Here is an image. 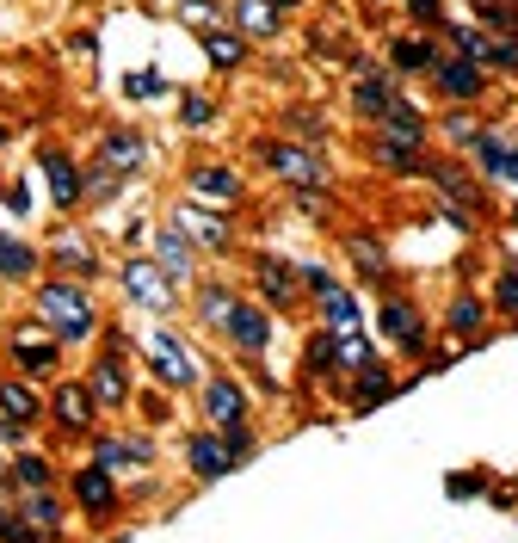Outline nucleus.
I'll list each match as a JSON object with an SVG mask.
<instances>
[{"mask_svg":"<svg viewBox=\"0 0 518 543\" xmlns=\"http://www.w3.org/2000/svg\"><path fill=\"white\" fill-rule=\"evenodd\" d=\"M31 315L44 321V328L74 352V346H93L99 328H105V315L93 303L87 284H74V278H44V284H31Z\"/></svg>","mask_w":518,"mask_h":543,"instance_id":"nucleus-1","label":"nucleus"},{"mask_svg":"<svg viewBox=\"0 0 518 543\" xmlns=\"http://www.w3.org/2000/svg\"><path fill=\"white\" fill-rule=\"evenodd\" d=\"M136 358L148 365V383H161L167 395H198V383L210 377V365L198 358V346L179 328H148L136 340Z\"/></svg>","mask_w":518,"mask_h":543,"instance_id":"nucleus-2","label":"nucleus"},{"mask_svg":"<svg viewBox=\"0 0 518 543\" xmlns=\"http://www.w3.org/2000/svg\"><path fill=\"white\" fill-rule=\"evenodd\" d=\"M370 340H377L383 352H395V358H420V352H432V340H438V321L407 297V291H395V297H377V309H370Z\"/></svg>","mask_w":518,"mask_h":543,"instance_id":"nucleus-3","label":"nucleus"},{"mask_svg":"<svg viewBox=\"0 0 518 543\" xmlns=\"http://www.w3.org/2000/svg\"><path fill=\"white\" fill-rule=\"evenodd\" d=\"M68 506L87 531H105L124 519V482L111 469H99L93 457H81V463H68Z\"/></svg>","mask_w":518,"mask_h":543,"instance_id":"nucleus-4","label":"nucleus"},{"mask_svg":"<svg viewBox=\"0 0 518 543\" xmlns=\"http://www.w3.org/2000/svg\"><path fill=\"white\" fill-rule=\"evenodd\" d=\"M253 161L266 167L278 186L290 192H327L333 186V167L321 149H309V142H290V136H266V142H253Z\"/></svg>","mask_w":518,"mask_h":543,"instance_id":"nucleus-5","label":"nucleus"},{"mask_svg":"<svg viewBox=\"0 0 518 543\" xmlns=\"http://www.w3.org/2000/svg\"><path fill=\"white\" fill-rule=\"evenodd\" d=\"M44 426L56 432V439H68V445H87L99 432V402H93V389L81 383V371H62L44 389Z\"/></svg>","mask_w":518,"mask_h":543,"instance_id":"nucleus-6","label":"nucleus"},{"mask_svg":"<svg viewBox=\"0 0 518 543\" xmlns=\"http://www.w3.org/2000/svg\"><path fill=\"white\" fill-rule=\"evenodd\" d=\"M346 75H352V99H346V105H352V118H358V124H370V130H377V124L389 118V105H395V99H407V81H401V75H389L383 62H370L364 50H352V56H346Z\"/></svg>","mask_w":518,"mask_h":543,"instance_id":"nucleus-7","label":"nucleus"},{"mask_svg":"<svg viewBox=\"0 0 518 543\" xmlns=\"http://www.w3.org/2000/svg\"><path fill=\"white\" fill-rule=\"evenodd\" d=\"M87 457L99 463V469H111V476H155V463H161V451H155V432L148 426H118V432H93L87 439Z\"/></svg>","mask_w":518,"mask_h":543,"instance_id":"nucleus-8","label":"nucleus"},{"mask_svg":"<svg viewBox=\"0 0 518 543\" xmlns=\"http://www.w3.org/2000/svg\"><path fill=\"white\" fill-rule=\"evenodd\" d=\"M62 352H68V346H62L37 315H25V321H13V328H7V358H13V371L31 377V383H44V389L62 377Z\"/></svg>","mask_w":518,"mask_h":543,"instance_id":"nucleus-9","label":"nucleus"},{"mask_svg":"<svg viewBox=\"0 0 518 543\" xmlns=\"http://www.w3.org/2000/svg\"><path fill=\"white\" fill-rule=\"evenodd\" d=\"M426 186L438 192V204H451V210H463L469 223H494V204H488V186L463 167V161H451V155H432L426 161Z\"/></svg>","mask_w":518,"mask_h":543,"instance_id":"nucleus-10","label":"nucleus"},{"mask_svg":"<svg viewBox=\"0 0 518 543\" xmlns=\"http://www.w3.org/2000/svg\"><path fill=\"white\" fill-rule=\"evenodd\" d=\"M247 284H253V303H266L278 321L309 309L303 297V278H296V260H278V253H253L247 260Z\"/></svg>","mask_w":518,"mask_h":543,"instance_id":"nucleus-11","label":"nucleus"},{"mask_svg":"<svg viewBox=\"0 0 518 543\" xmlns=\"http://www.w3.org/2000/svg\"><path fill=\"white\" fill-rule=\"evenodd\" d=\"M426 87H432L444 105H481V99L494 93V75H488V68H475V62H463L457 50H444V44H438L432 68H426Z\"/></svg>","mask_w":518,"mask_h":543,"instance_id":"nucleus-12","label":"nucleus"},{"mask_svg":"<svg viewBox=\"0 0 518 543\" xmlns=\"http://www.w3.org/2000/svg\"><path fill=\"white\" fill-rule=\"evenodd\" d=\"M216 340L229 346L235 358H266V352H272V340H278V315L241 291V303L229 309V321H222V334H216Z\"/></svg>","mask_w":518,"mask_h":543,"instance_id":"nucleus-13","label":"nucleus"},{"mask_svg":"<svg viewBox=\"0 0 518 543\" xmlns=\"http://www.w3.org/2000/svg\"><path fill=\"white\" fill-rule=\"evenodd\" d=\"M241 420H253V395H247V377H235V371H210L204 383H198V426H241Z\"/></svg>","mask_w":518,"mask_h":543,"instance_id":"nucleus-14","label":"nucleus"},{"mask_svg":"<svg viewBox=\"0 0 518 543\" xmlns=\"http://www.w3.org/2000/svg\"><path fill=\"white\" fill-rule=\"evenodd\" d=\"M81 383L93 389V402L99 414H124L130 408V395H136V371H130V352H93V365L81 371Z\"/></svg>","mask_w":518,"mask_h":543,"instance_id":"nucleus-15","label":"nucleus"},{"mask_svg":"<svg viewBox=\"0 0 518 543\" xmlns=\"http://www.w3.org/2000/svg\"><path fill=\"white\" fill-rule=\"evenodd\" d=\"M167 223H173L185 241H192L198 253H229V247H235V223H229V210H222V204H198V198H185V204L167 216Z\"/></svg>","mask_w":518,"mask_h":543,"instance_id":"nucleus-16","label":"nucleus"},{"mask_svg":"<svg viewBox=\"0 0 518 543\" xmlns=\"http://www.w3.org/2000/svg\"><path fill=\"white\" fill-rule=\"evenodd\" d=\"M118 284H124V297L136 309H148V315H173V303H179V284H167V272L148 260V253H130V260L118 266Z\"/></svg>","mask_w":518,"mask_h":543,"instance_id":"nucleus-17","label":"nucleus"},{"mask_svg":"<svg viewBox=\"0 0 518 543\" xmlns=\"http://www.w3.org/2000/svg\"><path fill=\"white\" fill-rule=\"evenodd\" d=\"M407 383H395V371L383 365V358H370V365H358V371H346V383H340V402H346V414L352 420H364V414H377L383 402H395Z\"/></svg>","mask_w":518,"mask_h":543,"instance_id":"nucleus-18","label":"nucleus"},{"mask_svg":"<svg viewBox=\"0 0 518 543\" xmlns=\"http://www.w3.org/2000/svg\"><path fill=\"white\" fill-rule=\"evenodd\" d=\"M13 500V519L25 525V531H37L44 543H62V531H68V519H74V506L62 500V488H44V494H7Z\"/></svg>","mask_w":518,"mask_h":543,"instance_id":"nucleus-19","label":"nucleus"},{"mask_svg":"<svg viewBox=\"0 0 518 543\" xmlns=\"http://www.w3.org/2000/svg\"><path fill=\"white\" fill-rule=\"evenodd\" d=\"M148 155H155V149H148V136H142L136 124L105 130V136H99V149H93V161H99V167H111V173L124 179V186H130L136 173H148Z\"/></svg>","mask_w":518,"mask_h":543,"instance_id":"nucleus-20","label":"nucleus"},{"mask_svg":"<svg viewBox=\"0 0 518 543\" xmlns=\"http://www.w3.org/2000/svg\"><path fill=\"white\" fill-rule=\"evenodd\" d=\"M185 476H192L198 488H210V482H222V476H235V457H229V445H222L216 426L185 432Z\"/></svg>","mask_w":518,"mask_h":543,"instance_id":"nucleus-21","label":"nucleus"},{"mask_svg":"<svg viewBox=\"0 0 518 543\" xmlns=\"http://www.w3.org/2000/svg\"><path fill=\"white\" fill-rule=\"evenodd\" d=\"M488 321H494L488 297H481V291H457L451 303H444V315H438V334H451L463 346H488Z\"/></svg>","mask_w":518,"mask_h":543,"instance_id":"nucleus-22","label":"nucleus"},{"mask_svg":"<svg viewBox=\"0 0 518 543\" xmlns=\"http://www.w3.org/2000/svg\"><path fill=\"white\" fill-rule=\"evenodd\" d=\"M148 260L167 272V284H198V247L185 241L173 223H155V235H148Z\"/></svg>","mask_w":518,"mask_h":543,"instance_id":"nucleus-23","label":"nucleus"},{"mask_svg":"<svg viewBox=\"0 0 518 543\" xmlns=\"http://www.w3.org/2000/svg\"><path fill=\"white\" fill-rule=\"evenodd\" d=\"M37 173H44V186H50V204H56L62 216L87 204V198H81V167H74V155H68V149H56V142H44V149H37Z\"/></svg>","mask_w":518,"mask_h":543,"instance_id":"nucleus-24","label":"nucleus"},{"mask_svg":"<svg viewBox=\"0 0 518 543\" xmlns=\"http://www.w3.org/2000/svg\"><path fill=\"white\" fill-rule=\"evenodd\" d=\"M185 192H192L198 204H241V192H247V179L235 173V167H222V161H192L185 167Z\"/></svg>","mask_w":518,"mask_h":543,"instance_id":"nucleus-25","label":"nucleus"},{"mask_svg":"<svg viewBox=\"0 0 518 543\" xmlns=\"http://www.w3.org/2000/svg\"><path fill=\"white\" fill-rule=\"evenodd\" d=\"M364 161L377 167V173H389V179H414V173H426L432 149H414V142H395V136H383V130H370V136H364Z\"/></svg>","mask_w":518,"mask_h":543,"instance_id":"nucleus-26","label":"nucleus"},{"mask_svg":"<svg viewBox=\"0 0 518 543\" xmlns=\"http://www.w3.org/2000/svg\"><path fill=\"white\" fill-rule=\"evenodd\" d=\"M296 383H303V389H340V383H346V377H340V334L315 328V334L303 340V371H296Z\"/></svg>","mask_w":518,"mask_h":543,"instance_id":"nucleus-27","label":"nucleus"},{"mask_svg":"<svg viewBox=\"0 0 518 543\" xmlns=\"http://www.w3.org/2000/svg\"><path fill=\"white\" fill-rule=\"evenodd\" d=\"M62 476H68V463H56L50 451H37V445H25V451L7 457V482H13V494H44V488H56Z\"/></svg>","mask_w":518,"mask_h":543,"instance_id":"nucleus-28","label":"nucleus"},{"mask_svg":"<svg viewBox=\"0 0 518 543\" xmlns=\"http://www.w3.org/2000/svg\"><path fill=\"white\" fill-rule=\"evenodd\" d=\"M432 56H438V38H432V31H395V38L383 44V68H389V75H401V81L426 75Z\"/></svg>","mask_w":518,"mask_h":543,"instance_id":"nucleus-29","label":"nucleus"},{"mask_svg":"<svg viewBox=\"0 0 518 543\" xmlns=\"http://www.w3.org/2000/svg\"><path fill=\"white\" fill-rule=\"evenodd\" d=\"M469 155H475V173L481 179H500V186H512V173H518V136H506V130H481L475 142H469Z\"/></svg>","mask_w":518,"mask_h":543,"instance_id":"nucleus-30","label":"nucleus"},{"mask_svg":"<svg viewBox=\"0 0 518 543\" xmlns=\"http://www.w3.org/2000/svg\"><path fill=\"white\" fill-rule=\"evenodd\" d=\"M0 420H19L31 432H44V383L7 371V377H0Z\"/></svg>","mask_w":518,"mask_h":543,"instance_id":"nucleus-31","label":"nucleus"},{"mask_svg":"<svg viewBox=\"0 0 518 543\" xmlns=\"http://www.w3.org/2000/svg\"><path fill=\"white\" fill-rule=\"evenodd\" d=\"M235 303H241V284H229V278H198L192 284V321L204 334H222V321H229Z\"/></svg>","mask_w":518,"mask_h":543,"instance_id":"nucleus-32","label":"nucleus"},{"mask_svg":"<svg viewBox=\"0 0 518 543\" xmlns=\"http://www.w3.org/2000/svg\"><path fill=\"white\" fill-rule=\"evenodd\" d=\"M309 315H315V328H327V334H358L364 321H370V309L358 303V291H352V284H340V291L315 297V303H309Z\"/></svg>","mask_w":518,"mask_h":543,"instance_id":"nucleus-33","label":"nucleus"},{"mask_svg":"<svg viewBox=\"0 0 518 543\" xmlns=\"http://www.w3.org/2000/svg\"><path fill=\"white\" fill-rule=\"evenodd\" d=\"M50 272H56V278H74V284H99V253H93L81 235H56V241H50Z\"/></svg>","mask_w":518,"mask_h":543,"instance_id":"nucleus-34","label":"nucleus"},{"mask_svg":"<svg viewBox=\"0 0 518 543\" xmlns=\"http://www.w3.org/2000/svg\"><path fill=\"white\" fill-rule=\"evenodd\" d=\"M229 25L241 31L247 44H272L284 31V13L272 7V0H229Z\"/></svg>","mask_w":518,"mask_h":543,"instance_id":"nucleus-35","label":"nucleus"},{"mask_svg":"<svg viewBox=\"0 0 518 543\" xmlns=\"http://www.w3.org/2000/svg\"><path fill=\"white\" fill-rule=\"evenodd\" d=\"M204 56H210L216 75H235V68H247V62H253V44L241 38L235 25H216V31H204Z\"/></svg>","mask_w":518,"mask_h":543,"instance_id":"nucleus-36","label":"nucleus"},{"mask_svg":"<svg viewBox=\"0 0 518 543\" xmlns=\"http://www.w3.org/2000/svg\"><path fill=\"white\" fill-rule=\"evenodd\" d=\"M377 130L395 136V142H414V149H432V118L420 112L414 99H395V105H389V118H383Z\"/></svg>","mask_w":518,"mask_h":543,"instance_id":"nucleus-37","label":"nucleus"},{"mask_svg":"<svg viewBox=\"0 0 518 543\" xmlns=\"http://www.w3.org/2000/svg\"><path fill=\"white\" fill-rule=\"evenodd\" d=\"M37 266H44V253H37L31 241H19V235L0 229V278H7V284H31Z\"/></svg>","mask_w":518,"mask_h":543,"instance_id":"nucleus-38","label":"nucleus"},{"mask_svg":"<svg viewBox=\"0 0 518 543\" xmlns=\"http://www.w3.org/2000/svg\"><path fill=\"white\" fill-rule=\"evenodd\" d=\"M173 402H179V395H167L161 383H148V389H136V395H130V408L142 414V426H173V420H179V408H173Z\"/></svg>","mask_w":518,"mask_h":543,"instance_id":"nucleus-39","label":"nucleus"},{"mask_svg":"<svg viewBox=\"0 0 518 543\" xmlns=\"http://www.w3.org/2000/svg\"><path fill=\"white\" fill-rule=\"evenodd\" d=\"M278 124H284V136H290V142H309V149H321V142H327V118H321V112H309V105H290V112H284Z\"/></svg>","mask_w":518,"mask_h":543,"instance_id":"nucleus-40","label":"nucleus"},{"mask_svg":"<svg viewBox=\"0 0 518 543\" xmlns=\"http://www.w3.org/2000/svg\"><path fill=\"white\" fill-rule=\"evenodd\" d=\"M438 130H444V142H457V149H469V142H475L481 130H488V124L475 118V105H444V124H438Z\"/></svg>","mask_w":518,"mask_h":543,"instance_id":"nucleus-41","label":"nucleus"},{"mask_svg":"<svg viewBox=\"0 0 518 543\" xmlns=\"http://www.w3.org/2000/svg\"><path fill=\"white\" fill-rule=\"evenodd\" d=\"M469 13H475V25L500 31V38H518V7L512 0H469Z\"/></svg>","mask_w":518,"mask_h":543,"instance_id":"nucleus-42","label":"nucleus"},{"mask_svg":"<svg viewBox=\"0 0 518 543\" xmlns=\"http://www.w3.org/2000/svg\"><path fill=\"white\" fill-rule=\"evenodd\" d=\"M488 488H494V469H481V463L457 469V476H444V494H451V500H481Z\"/></svg>","mask_w":518,"mask_h":543,"instance_id":"nucleus-43","label":"nucleus"},{"mask_svg":"<svg viewBox=\"0 0 518 543\" xmlns=\"http://www.w3.org/2000/svg\"><path fill=\"white\" fill-rule=\"evenodd\" d=\"M118 192H124V179L111 173V167H99V161H87V167H81V198L105 204V198H118Z\"/></svg>","mask_w":518,"mask_h":543,"instance_id":"nucleus-44","label":"nucleus"},{"mask_svg":"<svg viewBox=\"0 0 518 543\" xmlns=\"http://www.w3.org/2000/svg\"><path fill=\"white\" fill-rule=\"evenodd\" d=\"M222 445H229L235 469H247V463L259 457V426H253V420H241V426H222Z\"/></svg>","mask_w":518,"mask_h":543,"instance_id":"nucleus-45","label":"nucleus"},{"mask_svg":"<svg viewBox=\"0 0 518 543\" xmlns=\"http://www.w3.org/2000/svg\"><path fill=\"white\" fill-rule=\"evenodd\" d=\"M179 25H192L198 38L204 31H216V25H229V13L216 7V0H179Z\"/></svg>","mask_w":518,"mask_h":543,"instance_id":"nucleus-46","label":"nucleus"},{"mask_svg":"<svg viewBox=\"0 0 518 543\" xmlns=\"http://www.w3.org/2000/svg\"><path fill=\"white\" fill-rule=\"evenodd\" d=\"M346 253L358 260V272H377V266H389V253H383V241L370 235V229H352L346 235Z\"/></svg>","mask_w":518,"mask_h":543,"instance_id":"nucleus-47","label":"nucleus"},{"mask_svg":"<svg viewBox=\"0 0 518 543\" xmlns=\"http://www.w3.org/2000/svg\"><path fill=\"white\" fill-rule=\"evenodd\" d=\"M296 278H303V297L315 303V297H327V291H340V272H333V266H321V260H309V266H296Z\"/></svg>","mask_w":518,"mask_h":543,"instance_id":"nucleus-48","label":"nucleus"},{"mask_svg":"<svg viewBox=\"0 0 518 543\" xmlns=\"http://www.w3.org/2000/svg\"><path fill=\"white\" fill-rule=\"evenodd\" d=\"M179 124H185V130H210V124H216V105H210L204 93H179Z\"/></svg>","mask_w":518,"mask_h":543,"instance_id":"nucleus-49","label":"nucleus"},{"mask_svg":"<svg viewBox=\"0 0 518 543\" xmlns=\"http://www.w3.org/2000/svg\"><path fill=\"white\" fill-rule=\"evenodd\" d=\"M401 7H407V19H414L420 31H432V38L444 31V19H451V13H444V0H401Z\"/></svg>","mask_w":518,"mask_h":543,"instance_id":"nucleus-50","label":"nucleus"},{"mask_svg":"<svg viewBox=\"0 0 518 543\" xmlns=\"http://www.w3.org/2000/svg\"><path fill=\"white\" fill-rule=\"evenodd\" d=\"M124 93H130V99H167L173 87L155 75V68H148V75H130V81H124Z\"/></svg>","mask_w":518,"mask_h":543,"instance_id":"nucleus-51","label":"nucleus"},{"mask_svg":"<svg viewBox=\"0 0 518 543\" xmlns=\"http://www.w3.org/2000/svg\"><path fill=\"white\" fill-rule=\"evenodd\" d=\"M31 439H37L31 426H19V420H0V451H25Z\"/></svg>","mask_w":518,"mask_h":543,"instance_id":"nucleus-52","label":"nucleus"},{"mask_svg":"<svg viewBox=\"0 0 518 543\" xmlns=\"http://www.w3.org/2000/svg\"><path fill=\"white\" fill-rule=\"evenodd\" d=\"M0 543H44V537H37V531H25L19 519H7V525H0Z\"/></svg>","mask_w":518,"mask_h":543,"instance_id":"nucleus-53","label":"nucleus"},{"mask_svg":"<svg viewBox=\"0 0 518 543\" xmlns=\"http://www.w3.org/2000/svg\"><path fill=\"white\" fill-rule=\"evenodd\" d=\"M272 7H278V13H296V7H309V0H272Z\"/></svg>","mask_w":518,"mask_h":543,"instance_id":"nucleus-54","label":"nucleus"},{"mask_svg":"<svg viewBox=\"0 0 518 543\" xmlns=\"http://www.w3.org/2000/svg\"><path fill=\"white\" fill-rule=\"evenodd\" d=\"M13 494V482H7V463H0V500H7Z\"/></svg>","mask_w":518,"mask_h":543,"instance_id":"nucleus-55","label":"nucleus"},{"mask_svg":"<svg viewBox=\"0 0 518 543\" xmlns=\"http://www.w3.org/2000/svg\"><path fill=\"white\" fill-rule=\"evenodd\" d=\"M13 519V500H0V525H7Z\"/></svg>","mask_w":518,"mask_h":543,"instance_id":"nucleus-56","label":"nucleus"},{"mask_svg":"<svg viewBox=\"0 0 518 543\" xmlns=\"http://www.w3.org/2000/svg\"><path fill=\"white\" fill-rule=\"evenodd\" d=\"M506 223H512V229H518V198H512V210H506Z\"/></svg>","mask_w":518,"mask_h":543,"instance_id":"nucleus-57","label":"nucleus"},{"mask_svg":"<svg viewBox=\"0 0 518 543\" xmlns=\"http://www.w3.org/2000/svg\"><path fill=\"white\" fill-rule=\"evenodd\" d=\"M7 142H13V130H7V124H0V149H7Z\"/></svg>","mask_w":518,"mask_h":543,"instance_id":"nucleus-58","label":"nucleus"}]
</instances>
